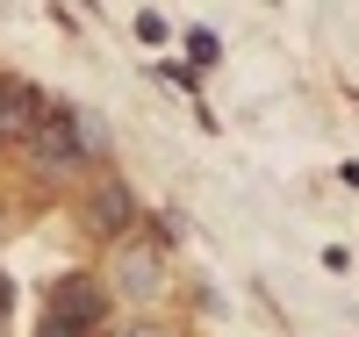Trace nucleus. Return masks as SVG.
Returning a JSON list of instances; mask_svg holds the SVG:
<instances>
[{"mask_svg": "<svg viewBox=\"0 0 359 337\" xmlns=\"http://www.w3.org/2000/svg\"><path fill=\"white\" fill-rule=\"evenodd\" d=\"M43 316H57V323H72V330L94 337V330L108 323V287H101V280H86V273H65V280H50Z\"/></svg>", "mask_w": 359, "mask_h": 337, "instance_id": "obj_2", "label": "nucleus"}, {"mask_svg": "<svg viewBox=\"0 0 359 337\" xmlns=\"http://www.w3.org/2000/svg\"><path fill=\"white\" fill-rule=\"evenodd\" d=\"M8 301H15V287H8V273H0V309H8Z\"/></svg>", "mask_w": 359, "mask_h": 337, "instance_id": "obj_10", "label": "nucleus"}, {"mask_svg": "<svg viewBox=\"0 0 359 337\" xmlns=\"http://www.w3.org/2000/svg\"><path fill=\"white\" fill-rule=\"evenodd\" d=\"M216 36H208V29H187V57H194V65H216Z\"/></svg>", "mask_w": 359, "mask_h": 337, "instance_id": "obj_7", "label": "nucleus"}, {"mask_svg": "<svg viewBox=\"0 0 359 337\" xmlns=\"http://www.w3.org/2000/svg\"><path fill=\"white\" fill-rule=\"evenodd\" d=\"M43 86H29V79H8L0 72V151L8 144H29V130H36V115H43Z\"/></svg>", "mask_w": 359, "mask_h": 337, "instance_id": "obj_4", "label": "nucleus"}, {"mask_svg": "<svg viewBox=\"0 0 359 337\" xmlns=\"http://www.w3.org/2000/svg\"><path fill=\"white\" fill-rule=\"evenodd\" d=\"M72 137H79V158H108V122L101 115H86V108H72Z\"/></svg>", "mask_w": 359, "mask_h": 337, "instance_id": "obj_6", "label": "nucleus"}, {"mask_svg": "<svg viewBox=\"0 0 359 337\" xmlns=\"http://www.w3.org/2000/svg\"><path fill=\"white\" fill-rule=\"evenodd\" d=\"M36 337H86V330H72V323H57V316H43V323H36Z\"/></svg>", "mask_w": 359, "mask_h": 337, "instance_id": "obj_9", "label": "nucleus"}, {"mask_svg": "<svg viewBox=\"0 0 359 337\" xmlns=\"http://www.w3.org/2000/svg\"><path fill=\"white\" fill-rule=\"evenodd\" d=\"M115 287H123L130 301H158L172 287L165 252H151V244H123V259H115Z\"/></svg>", "mask_w": 359, "mask_h": 337, "instance_id": "obj_3", "label": "nucleus"}, {"mask_svg": "<svg viewBox=\"0 0 359 337\" xmlns=\"http://www.w3.org/2000/svg\"><path fill=\"white\" fill-rule=\"evenodd\" d=\"M29 158H36L50 179H65V172L86 165V158H79V137H72V108H65V101H50V108L36 115V130H29Z\"/></svg>", "mask_w": 359, "mask_h": 337, "instance_id": "obj_1", "label": "nucleus"}, {"mask_svg": "<svg viewBox=\"0 0 359 337\" xmlns=\"http://www.w3.org/2000/svg\"><path fill=\"white\" fill-rule=\"evenodd\" d=\"M137 223V194L123 187V179H101L94 194H86V230L94 237H123Z\"/></svg>", "mask_w": 359, "mask_h": 337, "instance_id": "obj_5", "label": "nucleus"}, {"mask_svg": "<svg viewBox=\"0 0 359 337\" xmlns=\"http://www.w3.org/2000/svg\"><path fill=\"white\" fill-rule=\"evenodd\" d=\"M108 337H165V323H151V316H137V323H115Z\"/></svg>", "mask_w": 359, "mask_h": 337, "instance_id": "obj_8", "label": "nucleus"}]
</instances>
